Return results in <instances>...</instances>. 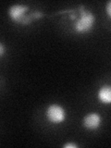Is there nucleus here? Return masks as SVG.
<instances>
[{
  "instance_id": "nucleus-1",
  "label": "nucleus",
  "mask_w": 111,
  "mask_h": 148,
  "mask_svg": "<svg viewBox=\"0 0 111 148\" xmlns=\"http://www.w3.org/2000/svg\"><path fill=\"white\" fill-rule=\"evenodd\" d=\"M30 8L27 5L15 4L8 8V15L14 23L22 26L30 25L34 22V21L39 20L45 16V14L39 10L32 11L31 13L27 14Z\"/></svg>"
},
{
  "instance_id": "nucleus-2",
  "label": "nucleus",
  "mask_w": 111,
  "mask_h": 148,
  "mask_svg": "<svg viewBox=\"0 0 111 148\" xmlns=\"http://www.w3.org/2000/svg\"><path fill=\"white\" fill-rule=\"evenodd\" d=\"M80 17L75 20L73 24L74 32L77 34H87L91 32L95 28V16L90 10H86L84 6L78 8Z\"/></svg>"
},
{
  "instance_id": "nucleus-3",
  "label": "nucleus",
  "mask_w": 111,
  "mask_h": 148,
  "mask_svg": "<svg viewBox=\"0 0 111 148\" xmlns=\"http://www.w3.org/2000/svg\"><path fill=\"white\" fill-rule=\"evenodd\" d=\"M45 117L50 123L59 124L65 121L67 118V113L62 106L58 104H51L45 110Z\"/></svg>"
},
{
  "instance_id": "nucleus-4",
  "label": "nucleus",
  "mask_w": 111,
  "mask_h": 148,
  "mask_svg": "<svg viewBox=\"0 0 111 148\" xmlns=\"http://www.w3.org/2000/svg\"><path fill=\"white\" fill-rule=\"evenodd\" d=\"M101 122V116L96 112H92L83 117L82 127L87 131H96L99 129Z\"/></svg>"
},
{
  "instance_id": "nucleus-5",
  "label": "nucleus",
  "mask_w": 111,
  "mask_h": 148,
  "mask_svg": "<svg viewBox=\"0 0 111 148\" xmlns=\"http://www.w3.org/2000/svg\"><path fill=\"white\" fill-rule=\"evenodd\" d=\"M98 99L101 103L109 105L111 103V87L110 85L102 86L98 91Z\"/></svg>"
},
{
  "instance_id": "nucleus-6",
  "label": "nucleus",
  "mask_w": 111,
  "mask_h": 148,
  "mask_svg": "<svg viewBox=\"0 0 111 148\" xmlns=\"http://www.w3.org/2000/svg\"><path fill=\"white\" fill-rule=\"evenodd\" d=\"M106 13H108V18H111V1H108L106 4Z\"/></svg>"
},
{
  "instance_id": "nucleus-7",
  "label": "nucleus",
  "mask_w": 111,
  "mask_h": 148,
  "mask_svg": "<svg viewBox=\"0 0 111 148\" xmlns=\"http://www.w3.org/2000/svg\"><path fill=\"white\" fill-rule=\"evenodd\" d=\"M5 53H6V46H5L3 43L0 42V58H2Z\"/></svg>"
},
{
  "instance_id": "nucleus-8",
  "label": "nucleus",
  "mask_w": 111,
  "mask_h": 148,
  "mask_svg": "<svg viewBox=\"0 0 111 148\" xmlns=\"http://www.w3.org/2000/svg\"><path fill=\"white\" fill-rule=\"evenodd\" d=\"M64 148H78L79 146L74 143H67L63 145Z\"/></svg>"
}]
</instances>
